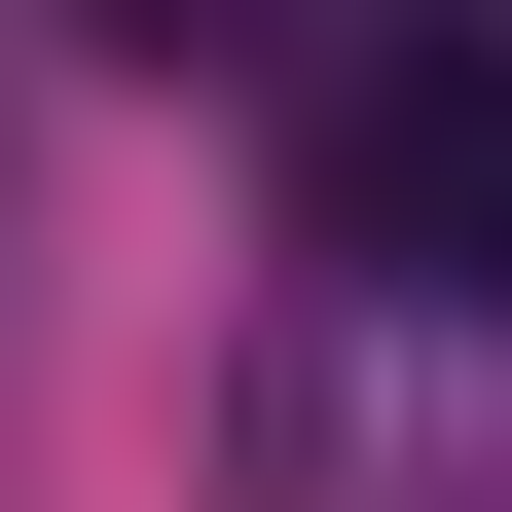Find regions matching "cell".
<instances>
[{"instance_id":"cell-1","label":"cell","mask_w":512,"mask_h":512,"mask_svg":"<svg viewBox=\"0 0 512 512\" xmlns=\"http://www.w3.org/2000/svg\"><path fill=\"white\" fill-rule=\"evenodd\" d=\"M330 256H366V293H512V37L330 74Z\"/></svg>"}]
</instances>
